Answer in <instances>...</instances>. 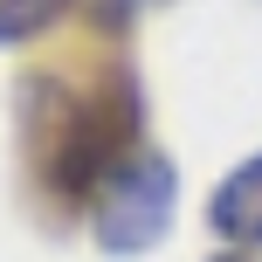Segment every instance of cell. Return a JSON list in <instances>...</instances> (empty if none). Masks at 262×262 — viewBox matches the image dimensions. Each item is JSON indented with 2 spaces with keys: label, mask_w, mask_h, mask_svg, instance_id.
<instances>
[{
  "label": "cell",
  "mask_w": 262,
  "mask_h": 262,
  "mask_svg": "<svg viewBox=\"0 0 262 262\" xmlns=\"http://www.w3.org/2000/svg\"><path fill=\"white\" fill-rule=\"evenodd\" d=\"M131 131H138V97L124 76L97 97L62 90L55 76H28V152L41 166V186L62 207H90L104 193V180L138 152L124 145Z\"/></svg>",
  "instance_id": "6da1fadb"
},
{
  "label": "cell",
  "mask_w": 262,
  "mask_h": 262,
  "mask_svg": "<svg viewBox=\"0 0 262 262\" xmlns=\"http://www.w3.org/2000/svg\"><path fill=\"white\" fill-rule=\"evenodd\" d=\"M76 7V0H0V49H14V41H35L49 35L62 14Z\"/></svg>",
  "instance_id": "277c9868"
},
{
  "label": "cell",
  "mask_w": 262,
  "mask_h": 262,
  "mask_svg": "<svg viewBox=\"0 0 262 262\" xmlns=\"http://www.w3.org/2000/svg\"><path fill=\"white\" fill-rule=\"evenodd\" d=\"M207 262H249V255H207Z\"/></svg>",
  "instance_id": "5b68a950"
},
{
  "label": "cell",
  "mask_w": 262,
  "mask_h": 262,
  "mask_svg": "<svg viewBox=\"0 0 262 262\" xmlns=\"http://www.w3.org/2000/svg\"><path fill=\"white\" fill-rule=\"evenodd\" d=\"M172 214H180V166H172L159 145H138L104 180V193L90 200V235H97L104 255L131 262V255H145V249L166 242Z\"/></svg>",
  "instance_id": "7a4b0ae2"
},
{
  "label": "cell",
  "mask_w": 262,
  "mask_h": 262,
  "mask_svg": "<svg viewBox=\"0 0 262 262\" xmlns=\"http://www.w3.org/2000/svg\"><path fill=\"white\" fill-rule=\"evenodd\" d=\"M207 228L228 242V249H262V152L242 159V166L207 193Z\"/></svg>",
  "instance_id": "3957f363"
}]
</instances>
